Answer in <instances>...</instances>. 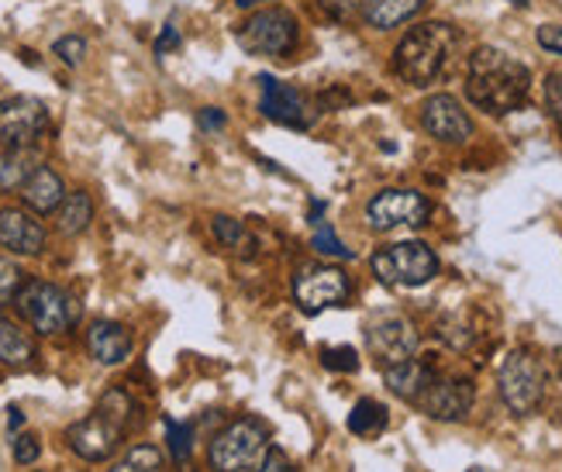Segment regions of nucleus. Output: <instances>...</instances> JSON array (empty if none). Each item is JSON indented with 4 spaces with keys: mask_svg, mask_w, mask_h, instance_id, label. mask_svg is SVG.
Instances as JSON below:
<instances>
[{
    "mask_svg": "<svg viewBox=\"0 0 562 472\" xmlns=\"http://www.w3.org/2000/svg\"><path fill=\"white\" fill-rule=\"evenodd\" d=\"M0 362L14 369H29L35 362V341L11 321H0Z\"/></svg>",
    "mask_w": 562,
    "mask_h": 472,
    "instance_id": "23",
    "label": "nucleus"
},
{
    "mask_svg": "<svg viewBox=\"0 0 562 472\" xmlns=\"http://www.w3.org/2000/svg\"><path fill=\"white\" fill-rule=\"evenodd\" d=\"M422 128L438 142L459 145L473 135V121L452 93H435L422 104Z\"/></svg>",
    "mask_w": 562,
    "mask_h": 472,
    "instance_id": "13",
    "label": "nucleus"
},
{
    "mask_svg": "<svg viewBox=\"0 0 562 472\" xmlns=\"http://www.w3.org/2000/svg\"><path fill=\"white\" fill-rule=\"evenodd\" d=\"M0 248L11 256H38L45 248V228L35 217V211L24 207H4L0 211Z\"/></svg>",
    "mask_w": 562,
    "mask_h": 472,
    "instance_id": "16",
    "label": "nucleus"
},
{
    "mask_svg": "<svg viewBox=\"0 0 562 472\" xmlns=\"http://www.w3.org/2000/svg\"><path fill=\"white\" fill-rule=\"evenodd\" d=\"M535 38H539V45L546 48V53L562 56V24H542V29L535 32Z\"/></svg>",
    "mask_w": 562,
    "mask_h": 472,
    "instance_id": "36",
    "label": "nucleus"
},
{
    "mask_svg": "<svg viewBox=\"0 0 562 472\" xmlns=\"http://www.w3.org/2000/svg\"><path fill=\"white\" fill-rule=\"evenodd\" d=\"M370 352L383 369L407 362L418 352V331H414L407 317H380L370 328Z\"/></svg>",
    "mask_w": 562,
    "mask_h": 472,
    "instance_id": "15",
    "label": "nucleus"
},
{
    "mask_svg": "<svg viewBox=\"0 0 562 472\" xmlns=\"http://www.w3.org/2000/svg\"><path fill=\"white\" fill-rule=\"evenodd\" d=\"M373 277L383 286H425L438 277V256L425 241H397L386 245L370 259Z\"/></svg>",
    "mask_w": 562,
    "mask_h": 472,
    "instance_id": "5",
    "label": "nucleus"
},
{
    "mask_svg": "<svg viewBox=\"0 0 562 472\" xmlns=\"http://www.w3.org/2000/svg\"><path fill=\"white\" fill-rule=\"evenodd\" d=\"M53 56H59L66 66H80L83 56H87V42L80 35H66V38H56L53 45Z\"/></svg>",
    "mask_w": 562,
    "mask_h": 472,
    "instance_id": "33",
    "label": "nucleus"
},
{
    "mask_svg": "<svg viewBox=\"0 0 562 472\" xmlns=\"http://www.w3.org/2000/svg\"><path fill=\"white\" fill-rule=\"evenodd\" d=\"M435 377H438V372L428 362H422V359H407V362H397V366L383 369L386 386L394 390L401 401H407V404H418V396L431 386Z\"/></svg>",
    "mask_w": 562,
    "mask_h": 472,
    "instance_id": "19",
    "label": "nucleus"
},
{
    "mask_svg": "<svg viewBox=\"0 0 562 472\" xmlns=\"http://www.w3.org/2000/svg\"><path fill=\"white\" fill-rule=\"evenodd\" d=\"M45 128H48V108L38 97H11V101H0V145L4 148L35 145V138H42Z\"/></svg>",
    "mask_w": 562,
    "mask_h": 472,
    "instance_id": "11",
    "label": "nucleus"
},
{
    "mask_svg": "<svg viewBox=\"0 0 562 472\" xmlns=\"http://www.w3.org/2000/svg\"><path fill=\"white\" fill-rule=\"evenodd\" d=\"M431 214L428 196L418 190H380L366 201V225L373 232L418 228Z\"/></svg>",
    "mask_w": 562,
    "mask_h": 472,
    "instance_id": "9",
    "label": "nucleus"
},
{
    "mask_svg": "<svg viewBox=\"0 0 562 472\" xmlns=\"http://www.w3.org/2000/svg\"><path fill=\"white\" fill-rule=\"evenodd\" d=\"M90 221H93V201H90V196L83 190L66 193V201L56 211V232L66 235V238H72V235L87 232Z\"/></svg>",
    "mask_w": 562,
    "mask_h": 472,
    "instance_id": "22",
    "label": "nucleus"
},
{
    "mask_svg": "<svg viewBox=\"0 0 562 472\" xmlns=\"http://www.w3.org/2000/svg\"><path fill=\"white\" fill-rule=\"evenodd\" d=\"M14 304H18V314L29 321L38 335H63L80 321L77 296L45 280H24Z\"/></svg>",
    "mask_w": 562,
    "mask_h": 472,
    "instance_id": "4",
    "label": "nucleus"
},
{
    "mask_svg": "<svg viewBox=\"0 0 562 472\" xmlns=\"http://www.w3.org/2000/svg\"><path fill=\"white\" fill-rule=\"evenodd\" d=\"M38 456H42L38 435H14V462L18 465H35Z\"/></svg>",
    "mask_w": 562,
    "mask_h": 472,
    "instance_id": "34",
    "label": "nucleus"
},
{
    "mask_svg": "<svg viewBox=\"0 0 562 472\" xmlns=\"http://www.w3.org/2000/svg\"><path fill=\"white\" fill-rule=\"evenodd\" d=\"M470 472H486V469H480V465H476V469H470Z\"/></svg>",
    "mask_w": 562,
    "mask_h": 472,
    "instance_id": "42",
    "label": "nucleus"
},
{
    "mask_svg": "<svg viewBox=\"0 0 562 472\" xmlns=\"http://www.w3.org/2000/svg\"><path fill=\"white\" fill-rule=\"evenodd\" d=\"M35 169H38V148L35 145L4 148V153H0V193H11V190L24 187Z\"/></svg>",
    "mask_w": 562,
    "mask_h": 472,
    "instance_id": "21",
    "label": "nucleus"
},
{
    "mask_svg": "<svg viewBox=\"0 0 562 472\" xmlns=\"http://www.w3.org/2000/svg\"><path fill=\"white\" fill-rule=\"evenodd\" d=\"M322 366L331 372H356L359 369V356L349 345H325L322 349Z\"/></svg>",
    "mask_w": 562,
    "mask_h": 472,
    "instance_id": "30",
    "label": "nucleus"
},
{
    "mask_svg": "<svg viewBox=\"0 0 562 472\" xmlns=\"http://www.w3.org/2000/svg\"><path fill=\"white\" fill-rule=\"evenodd\" d=\"M135 349V338L125 325L117 321H93L87 331V352L101 366H121Z\"/></svg>",
    "mask_w": 562,
    "mask_h": 472,
    "instance_id": "17",
    "label": "nucleus"
},
{
    "mask_svg": "<svg viewBox=\"0 0 562 472\" xmlns=\"http://www.w3.org/2000/svg\"><path fill=\"white\" fill-rule=\"evenodd\" d=\"M162 469H166V459L156 445H132L125 459L114 462V469L108 472H162Z\"/></svg>",
    "mask_w": 562,
    "mask_h": 472,
    "instance_id": "26",
    "label": "nucleus"
},
{
    "mask_svg": "<svg viewBox=\"0 0 562 472\" xmlns=\"http://www.w3.org/2000/svg\"><path fill=\"white\" fill-rule=\"evenodd\" d=\"M473 383L459 377H435L431 386L418 396L422 414L431 420H462L473 411Z\"/></svg>",
    "mask_w": 562,
    "mask_h": 472,
    "instance_id": "14",
    "label": "nucleus"
},
{
    "mask_svg": "<svg viewBox=\"0 0 562 472\" xmlns=\"http://www.w3.org/2000/svg\"><path fill=\"white\" fill-rule=\"evenodd\" d=\"M546 108L555 121H562V69L546 77Z\"/></svg>",
    "mask_w": 562,
    "mask_h": 472,
    "instance_id": "35",
    "label": "nucleus"
},
{
    "mask_svg": "<svg viewBox=\"0 0 562 472\" xmlns=\"http://www.w3.org/2000/svg\"><path fill=\"white\" fill-rule=\"evenodd\" d=\"M510 4H518V8H528V0H510Z\"/></svg>",
    "mask_w": 562,
    "mask_h": 472,
    "instance_id": "41",
    "label": "nucleus"
},
{
    "mask_svg": "<svg viewBox=\"0 0 562 472\" xmlns=\"http://www.w3.org/2000/svg\"><path fill=\"white\" fill-rule=\"evenodd\" d=\"M198 121H201V128H207V132H217V128H225V111H217V108H204Z\"/></svg>",
    "mask_w": 562,
    "mask_h": 472,
    "instance_id": "38",
    "label": "nucleus"
},
{
    "mask_svg": "<svg viewBox=\"0 0 562 472\" xmlns=\"http://www.w3.org/2000/svg\"><path fill=\"white\" fill-rule=\"evenodd\" d=\"M456 45H459V32L449 21L414 24L394 48V72L411 87H428L446 72Z\"/></svg>",
    "mask_w": 562,
    "mask_h": 472,
    "instance_id": "3",
    "label": "nucleus"
},
{
    "mask_svg": "<svg viewBox=\"0 0 562 472\" xmlns=\"http://www.w3.org/2000/svg\"><path fill=\"white\" fill-rule=\"evenodd\" d=\"M311 245H314V252L322 256V259H352V248H346V241L335 235L331 225L317 228L314 238H311Z\"/></svg>",
    "mask_w": 562,
    "mask_h": 472,
    "instance_id": "28",
    "label": "nucleus"
},
{
    "mask_svg": "<svg viewBox=\"0 0 562 472\" xmlns=\"http://www.w3.org/2000/svg\"><path fill=\"white\" fill-rule=\"evenodd\" d=\"M497 390H501V401L507 404V411L515 414H531L535 407L542 404L546 396V369L542 362L535 359L531 352L518 349L510 352L497 372Z\"/></svg>",
    "mask_w": 562,
    "mask_h": 472,
    "instance_id": "8",
    "label": "nucleus"
},
{
    "mask_svg": "<svg viewBox=\"0 0 562 472\" xmlns=\"http://www.w3.org/2000/svg\"><path fill=\"white\" fill-rule=\"evenodd\" d=\"M531 72L504 48L480 45L467 66V97L486 114H510L528 101Z\"/></svg>",
    "mask_w": 562,
    "mask_h": 472,
    "instance_id": "1",
    "label": "nucleus"
},
{
    "mask_svg": "<svg viewBox=\"0 0 562 472\" xmlns=\"http://www.w3.org/2000/svg\"><path fill=\"white\" fill-rule=\"evenodd\" d=\"M235 42L246 48L249 56L280 59L297 45V18L286 8H262L238 24Z\"/></svg>",
    "mask_w": 562,
    "mask_h": 472,
    "instance_id": "7",
    "label": "nucleus"
},
{
    "mask_svg": "<svg viewBox=\"0 0 562 472\" xmlns=\"http://www.w3.org/2000/svg\"><path fill=\"white\" fill-rule=\"evenodd\" d=\"M21 201L35 214H56L59 204L66 201V183H63V177L56 169L38 166L29 177V183L21 187Z\"/></svg>",
    "mask_w": 562,
    "mask_h": 472,
    "instance_id": "18",
    "label": "nucleus"
},
{
    "mask_svg": "<svg viewBox=\"0 0 562 472\" xmlns=\"http://www.w3.org/2000/svg\"><path fill=\"white\" fill-rule=\"evenodd\" d=\"M259 87H262V114L277 124H286V128L307 132L317 121V114H322L307 93L280 83L277 77H259Z\"/></svg>",
    "mask_w": 562,
    "mask_h": 472,
    "instance_id": "12",
    "label": "nucleus"
},
{
    "mask_svg": "<svg viewBox=\"0 0 562 472\" xmlns=\"http://www.w3.org/2000/svg\"><path fill=\"white\" fill-rule=\"evenodd\" d=\"M249 472H297V465H293V459L280 449V445H270Z\"/></svg>",
    "mask_w": 562,
    "mask_h": 472,
    "instance_id": "32",
    "label": "nucleus"
},
{
    "mask_svg": "<svg viewBox=\"0 0 562 472\" xmlns=\"http://www.w3.org/2000/svg\"><path fill=\"white\" fill-rule=\"evenodd\" d=\"M352 283L346 277V269L317 262V266H304L293 280V301L301 304L304 314H317L328 307H341L349 301Z\"/></svg>",
    "mask_w": 562,
    "mask_h": 472,
    "instance_id": "10",
    "label": "nucleus"
},
{
    "mask_svg": "<svg viewBox=\"0 0 562 472\" xmlns=\"http://www.w3.org/2000/svg\"><path fill=\"white\" fill-rule=\"evenodd\" d=\"M135 420H138V404L128 396V390L111 386L101 396V404H97V411L90 417L77 420V425H69L66 441L80 459L104 462V459H111L117 452L121 438L128 435V428L135 425Z\"/></svg>",
    "mask_w": 562,
    "mask_h": 472,
    "instance_id": "2",
    "label": "nucleus"
},
{
    "mask_svg": "<svg viewBox=\"0 0 562 472\" xmlns=\"http://www.w3.org/2000/svg\"><path fill=\"white\" fill-rule=\"evenodd\" d=\"M211 232H214V238L222 241L228 252H238V256H252L256 252V238H252V232L241 225V221H235V217H228V214H217L214 221H211Z\"/></svg>",
    "mask_w": 562,
    "mask_h": 472,
    "instance_id": "25",
    "label": "nucleus"
},
{
    "mask_svg": "<svg viewBox=\"0 0 562 472\" xmlns=\"http://www.w3.org/2000/svg\"><path fill=\"white\" fill-rule=\"evenodd\" d=\"M438 338H442L446 345H452L456 352H467L470 345H473V331L462 325L459 317H446L442 325H438Z\"/></svg>",
    "mask_w": 562,
    "mask_h": 472,
    "instance_id": "31",
    "label": "nucleus"
},
{
    "mask_svg": "<svg viewBox=\"0 0 562 472\" xmlns=\"http://www.w3.org/2000/svg\"><path fill=\"white\" fill-rule=\"evenodd\" d=\"M386 425H390L386 407L380 401H370V396H366V401H359L349 411V431L359 435V438H376V435L386 431Z\"/></svg>",
    "mask_w": 562,
    "mask_h": 472,
    "instance_id": "24",
    "label": "nucleus"
},
{
    "mask_svg": "<svg viewBox=\"0 0 562 472\" xmlns=\"http://www.w3.org/2000/svg\"><path fill=\"white\" fill-rule=\"evenodd\" d=\"M266 449H270V428H266L259 417H238L225 431L214 435L207 449V462L214 472H241L256 465V459Z\"/></svg>",
    "mask_w": 562,
    "mask_h": 472,
    "instance_id": "6",
    "label": "nucleus"
},
{
    "mask_svg": "<svg viewBox=\"0 0 562 472\" xmlns=\"http://www.w3.org/2000/svg\"><path fill=\"white\" fill-rule=\"evenodd\" d=\"M235 4H238V8H256L259 0H235Z\"/></svg>",
    "mask_w": 562,
    "mask_h": 472,
    "instance_id": "40",
    "label": "nucleus"
},
{
    "mask_svg": "<svg viewBox=\"0 0 562 472\" xmlns=\"http://www.w3.org/2000/svg\"><path fill=\"white\" fill-rule=\"evenodd\" d=\"M24 286V272L14 259H0V314L18 301V293Z\"/></svg>",
    "mask_w": 562,
    "mask_h": 472,
    "instance_id": "27",
    "label": "nucleus"
},
{
    "mask_svg": "<svg viewBox=\"0 0 562 472\" xmlns=\"http://www.w3.org/2000/svg\"><path fill=\"white\" fill-rule=\"evenodd\" d=\"M169 48H180V32H177V24H166L162 35L156 38V56H166Z\"/></svg>",
    "mask_w": 562,
    "mask_h": 472,
    "instance_id": "37",
    "label": "nucleus"
},
{
    "mask_svg": "<svg viewBox=\"0 0 562 472\" xmlns=\"http://www.w3.org/2000/svg\"><path fill=\"white\" fill-rule=\"evenodd\" d=\"M8 414H11V417H8V431H18V428L24 425V414H21L18 407H11Z\"/></svg>",
    "mask_w": 562,
    "mask_h": 472,
    "instance_id": "39",
    "label": "nucleus"
},
{
    "mask_svg": "<svg viewBox=\"0 0 562 472\" xmlns=\"http://www.w3.org/2000/svg\"><path fill=\"white\" fill-rule=\"evenodd\" d=\"M166 438H169V452H173V459L183 465L190 459V449H193V428L169 417L166 420Z\"/></svg>",
    "mask_w": 562,
    "mask_h": 472,
    "instance_id": "29",
    "label": "nucleus"
},
{
    "mask_svg": "<svg viewBox=\"0 0 562 472\" xmlns=\"http://www.w3.org/2000/svg\"><path fill=\"white\" fill-rule=\"evenodd\" d=\"M425 8V0H359V18L376 32H390L411 21Z\"/></svg>",
    "mask_w": 562,
    "mask_h": 472,
    "instance_id": "20",
    "label": "nucleus"
}]
</instances>
